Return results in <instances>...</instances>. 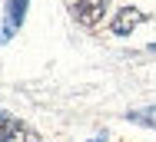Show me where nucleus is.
I'll list each match as a JSON object with an SVG mask.
<instances>
[{"label": "nucleus", "instance_id": "obj_1", "mask_svg": "<svg viewBox=\"0 0 156 142\" xmlns=\"http://www.w3.org/2000/svg\"><path fill=\"white\" fill-rule=\"evenodd\" d=\"M27 7H30V0H7V7H3V20H0V46L10 43V40L17 36V30L23 27V20H27Z\"/></svg>", "mask_w": 156, "mask_h": 142}, {"label": "nucleus", "instance_id": "obj_2", "mask_svg": "<svg viewBox=\"0 0 156 142\" xmlns=\"http://www.w3.org/2000/svg\"><path fill=\"white\" fill-rule=\"evenodd\" d=\"M0 142H40V136L33 132L20 116L0 109Z\"/></svg>", "mask_w": 156, "mask_h": 142}, {"label": "nucleus", "instance_id": "obj_3", "mask_svg": "<svg viewBox=\"0 0 156 142\" xmlns=\"http://www.w3.org/2000/svg\"><path fill=\"white\" fill-rule=\"evenodd\" d=\"M106 7H110V0H76L70 7V13H73V20L80 27H96L106 17Z\"/></svg>", "mask_w": 156, "mask_h": 142}, {"label": "nucleus", "instance_id": "obj_4", "mask_svg": "<svg viewBox=\"0 0 156 142\" xmlns=\"http://www.w3.org/2000/svg\"><path fill=\"white\" fill-rule=\"evenodd\" d=\"M140 23H146V13H143L140 7H120V13L113 17L110 30H113L116 36H126V33H133Z\"/></svg>", "mask_w": 156, "mask_h": 142}, {"label": "nucleus", "instance_id": "obj_5", "mask_svg": "<svg viewBox=\"0 0 156 142\" xmlns=\"http://www.w3.org/2000/svg\"><path fill=\"white\" fill-rule=\"evenodd\" d=\"M129 122H136V126H143V129H156V103L153 106H140V109H129L126 113Z\"/></svg>", "mask_w": 156, "mask_h": 142}, {"label": "nucleus", "instance_id": "obj_6", "mask_svg": "<svg viewBox=\"0 0 156 142\" xmlns=\"http://www.w3.org/2000/svg\"><path fill=\"white\" fill-rule=\"evenodd\" d=\"M90 142H106V136H93V139H90Z\"/></svg>", "mask_w": 156, "mask_h": 142}, {"label": "nucleus", "instance_id": "obj_7", "mask_svg": "<svg viewBox=\"0 0 156 142\" xmlns=\"http://www.w3.org/2000/svg\"><path fill=\"white\" fill-rule=\"evenodd\" d=\"M150 50H153V53H156V43H150Z\"/></svg>", "mask_w": 156, "mask_h": 142}]
</instances>
